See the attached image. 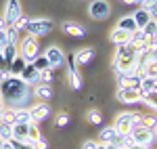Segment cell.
I'll return each mask as SVG.
<instances>
[{"mask_svg": "<svg viewBox=\"0 0 157 149\" xmlns=\"http://www.w3.org/2000/svg\"><path fill=\"white\" fill-rule=\"evenodd\" d=\"M130 139H132L134 145H143V147H149L153 141H155V132L151 128H147L143 124H134L132 130H130Z\"/></svg>", "mask_w": 157, "mask_h": 149, "instance_id": "5", "label": "cell"}, {"mask_svg": "<svg viewBox=\"0 0 157 149\" xmlns=\"http://www.w3.org/2000/svg\"><path fill=\"white\" fill-rule=\"evenodd\" d=\"M143 9H147L149 11V17L153 21H157V0H145L143 2Z\"/></svg>", "mask_w": 157, "mask_h": 149, "instance_id": "28", "label": "cell"}, {"mask_svg": "<svg viewBox=\"0 0 157 149\" xmlns=\"http://www.w3.org/2000/svg\"><path fill=\"white\" fill-rule=\"evenodd\" d=\"M138 124H143V126H147V128H155V124H157V116H140V122Z\"/></svg>", "mask_w": 157, "mask_h": 149, "instance_id": "33", "label": "cell"}, {"mask_svg": "<svg viewBox=\"0 0 157 149\" xmlns=\"http://www.w3.org/2000/svg\"><path fill=\"white\" fill-rule=\"evenodd\" d=\"M52 80V69H40V84H50Z\"/></svg>", "mask_w": 157, "mask_h": 149, "instance_id": "35", "label": "cell"}, {"mask_svg": "<svg viewBox=\"0 0 157 149\" xmlns=\"http://www.w3.org/2000/svg\"><path fill=\"white\" fill-rule=\"evenodd\" d=\"M15 149H34V145H29V143H15Z\"/></svg>", "mask_w": 157, "mask_h": 149, "instance_id": "44", "label": "cell"}, {"mask_svg": "<svg viewBox=\"0 0 157 149\" xmlns=\"http://www.w3.org/2000/svg\"><path fill=\"white\" fill-rule=\"evenodd\" d=\"M34 97H38L40 101H50L52 99V86L50 84H36Z\"/></svg>", "mask_w": 157, "mask_h": 149, "instance_id": "19", "label": "cell"}, {"mask_svg": "<svg viewBox=\"0 0 157 149\" xmlns=\"http://www.w3.org/2000/svg\"><path fill=\"white\" fill-rule=\"evenodd\" d=\"M50 116V105L48 103H36L34 107H29V118H32V122L34 124H40V122H44L46 118Z\"/></svg>", "mask_w": 157, "mask_h": 149, "instance_id": "10", "label": "cell"}, {"mask_svg": "<svg viewBox=\"0 0 157 149\" xmlns=\"http://www.w3.org/2000/svg\"><path fill=\"white\" fill-rule=\"evenodd\" d=\"M15 122L29 124V122H32V118H29V109H27V107H17V109H15Z\"/></svg>", "mask_w": 157, "mask_h": 149, "instance_id": "25", "label": "cell"}, {"mask_svg": "<svg viewBox=\"0 0 157 149\" xmlns=\"http://www.w3.org/2000/svg\"><path fill=\"white\" fill-rule=\"evenodd\" d=\"M0 122H4V124L13 126V124H15V109H13V107L4 109V112H2V116H0Z\"/></svg>", "mask_w": 157, "mask_h": 149, "instance_id": "30", "label": "cell"}, {"mask_svg": "<svg viewBox=\"0 0 157 149\" xmlns=\"http://www.w3.org/2000/svg\"><path fill=\"white\" fill-rule=\"evenodd\" d=\"M6 21H4V17H0V32H4V29H6Z\"/></svg>", "mask_w": 157, "mask_h": 149, "instance_id": "46", "label": "cell"}, {"mask_svg": "<svg viewBox=\"0 0 157 149\" xmlns=\"http://www.w3.org/2000/svg\"><path fill=\"white\" fill-rule=\"evenodd\" d=\"M0 50H2V57H4L6 65H9V63H11L17 55H19V53H17V44H6L4 49H0Z\"/></svg>", "mask_w": 157, "mask_h": 149, "instance_id": "26", "label": "cell"}, {"mask_svg": "<svg viewBox=\"0 0 157 149\" xmlns=\"http://www.w3.org/2000/svg\"><path fill=\"white\" fill-rule=\"evenodd\" d=\"M32 63H34V67H38V69H52V67H50V63H48V59H46L44 55H42V57L38 55Z\"/></svg>", "mask_w": 157, "mask_h": 149, "instance_id": "31", "label": "cell"}, {"mask_svg": "<svg viewBox=\"0 0 157 149\" xmlns=\"http://www.w3.org/2000/svg\"><path fill=\"white\" fill-rule=\"evenodd\" d=\"M124 4H136V0H121Z\"/></svg>", "mask_w": 157, "mask_h": 149, "instance_id": "49", "label": "cell"}, {"mask_svg": "<svg viewBox=\"0 0 157 149\" xmlns=\"http://www.w3.org/2000/svg\"><path fill=\"white\" fill-rule=\"evenodd\" d=\"M0 149H15V141H0Z\"/></svg>", "mask_w": 157, "mask_h": 149, "instance_id": "41", "label": "cell"}, {"mask_svg": "<svg viewBox=\"0 0 157 149\" xmlns=\"http://www.w3.org/2000/svg\"><path fill=\"white\" fill-rule=\"evenodd\" d=\"M9 44V40H6V29L4 32H0V49H4Z\"/></svg>", "mask_w": 157, "mask_h": 149, "instance_id": "42", "label": "cell"}, {"mask_svg": "<svg viewBox=\"0 0 157 149\" xmlns=\"http://www.w3.org/2000/svg\"><path fill=\"white\" fill-rule=\"evenodd\" d=\"M98 141H94V139H88V141H84L82 143V149H98Z\"/></svg>", "mask_w": 157, "mask_h": 149, "instance_id": "37", "label": "cell"}, {"mask_svg": "<svg viewBox=\"0 0 157 149\" xmlns=\"http://www.w3.org/2000/svg\"><path fill=\"white\" fill-rule=\"evenodd\" d=\"M2 67H6V61H4V57H2V50H0V69Z\"/></svg>", "mask_w": 157, "mask_h": 149, "instance_id": "47", "label": "cell"}, {"mask_svg": "<svg viewBox=\"0 0 157 149\" xmlns=\"http://www.w3.org/2000/svg\"><path fill=\"white\" fill-rule=\"evenodd\" d=\"M19 29L15 27V25H6V40H9V44H19Z\"/></svg>", "mask_w": 157, "mask_h": 149, "instance_id": "27", "label": "cell"}, {"mask_svg": "<svg viewBox=\"0 0 157 149\" xmlns=\"http://www.w3.org/2000/svg\"><path fill=\"white\" fill-rule=\"evenodd\" d=\"M101 145H103V143H101ZM103 149H120V147H117L115 143H105V145H103Z\"/></svg>", "mask_w": 157, "mask_h": 149, "instance_id": "45", "label": "cell"}, {"mask_svg": "<svg viewBox=\"0 0 157 149\" xmlns=\"http://www.w3.org/2000/svg\"><path fill=\"white\" fill-rule=\"evenodd\" d=\"M2 112H4V103L0 101V116H2Z\"/></svg>", "mask_w": 157, "mask_h": 149, "instance_id": "50", "label": "cell"}, {"mask_svg": "<svg viewBox=\"0 0 157 149\" xmlns=\"http://www.w3.org/2000/svg\"><path fill=\"white\" fill-rule=\"evenodd\" d=\"M109 13H111V4H109L107 0H92L90 6H88V15H90L92 19H97V21L107 19Z\"/></svg>", "mask_w": 157, "mask_h": 149, "instance_id": "7", "label": "cell"}, {"mask_svg": "<svg viewBox=\"0 0 157 149\" xmlns=\"http://www.w3.org/2000/svg\"><path fill=\"white\" fill-rule=\"evenodd\" d=\"M126 149H149V147H143V145H130V147H126Z\"/></svg>", "mask_w": 157, "mask_h": 149, "instance_id": "48", "label": "cell"}, {"mask_svg": "<svg viewBox=\"0 0 157 149\" xmlns=\"http://www.w3.org/2000/svg\"><path fill=\"white\" fill-rule=\"evenodd\" d=\"M65 61L69 63V67H67L69 84H71V88H73V90H80V88H82V84H84V80H82V74H80V69L75 67V61H73V57L65 59Z\"/></svg>", "mask_w": 157, "mask_h": 149, "instance_id": "11", "label": "cell"}, {"mask_svg": "<svg viewBox=\"0 0 157 149\" xmlns=\"http://www.w3.org/2000/svg\"><path fill=\"white\" fill-rule=\"evenodd\" d=\"M0 101H2V99H0Z\"/></svg>", "mask_w": 157, "mask_h": 149, "instance_id": "53", "label": "cell"}, {"mask_svg": "<svg viewBox=\"0 0 157 149\" xmlns=\"http://www.w3.org/2000/svg\"><path fill=\"white\" fill-rule=\"evenodd\" d=\"M38 50H40V42H38L36 36H27L21 40V57H23L27 63H32L38 57Z\"/></svg>", "mask_w": 157, "mask_h": 149, "instance_id": "6", "label": "cell"}, {"mask_svg": "<svg viewBox=\"0 0 157 149\" xmlns=\"http://www.w3.org/2000/svg\"><path fill=\"white\" fill-rule=\"evenodd\" d=\"M19 78H21L23 82H27L29 86H32V84H40V69H38V67H34V63H27Z\"/></svg>", "mask_w": 157, "mask_h": 149, "instance_id": "13", "label": "cell"}, {"mask_svg": "<svg viewBox=\"0 0 157 149\" xmlns=\"http://www.w3.org/2000/svg\"><path fill=\"white\" fill-rule=\"evenodd\" d=\"M27 128H29V124L15 122V124L11 126V139L15 143H27Z\"/></svg>", "mask_w": 157, "mask_h": 149, "instance_id": "14", "label": "cell"}, {"mask_svg": "<svg viewBox=\"0 0 157 149\" xmlns=\"http://www.w3.org/2000/svg\"><path fill=\"white\" fill-rule=\"evenodd\" d=\"M13 25H15L19 32H21V29H25V25H27V17H23V15H21V17H19V19H17Z\"/></svg>", "mask_w": 157, "mask_h": 149, "instance_id": "38", "label": "cell"}, {"mask_svg": "<svg viewBox=\"0 0 157 149\" xmlns=\"http://www.w3.org/2000/svg\"><path fill=\"white\" fill-rule=\"evenodd\" d=\"M138 53H136V46L126 42V44H120L117 50H115V57H113V72L120 69V72H130V69H138Z\"/></svg>", "mask_w": 157, "mask_h": 149, "instance_id": "2", "label": "cell"}, {"mask_svg": "<svg viewBox=\"0 0 157 149\" xmlns=\"http://www.w3.org/2000/svg\"><path fill=\"white\" fill-rule=\"evenodd\" d=\"M25 65H27V61H25L21 55H17V57L9 63V72H11V76H21V72L25 69Z\"/></svg>", "mask_w": 157, "mask_h": 149, "instance_id": "21", "label": "cell"}, {"mask_svg": "<svg viewBox=\"0 0 157 149\" xmlns=\"http://www.w3.org/2000/svg\"><path fill=\"white\" fill-rule=\"evenodd\" d=\"M32 95H34L32 86L27 82H23L19 76H9L6 80L0 82V99L13 109L25 107L27 101L32 99Z\"/></svg>", "mask_w": 157, "mask_h": 149, "instance_id": "1", "label": "cell"}, {"mask_svg": "<svg viewBox=\"0 0 157 149\" xmlns=\"http://www.w3.org/2000/svg\"><path fill=\"white\" fill-rule=\"evenodd\" d=\"M117 101L126 103V105H134V103H143V92L140 90H134L130 86H120L115 92Z\"/></svg>", "mask_w": 157, "mask_h": 149, "instance_id": "8", "label": "cell"}, {"mask_svg": "<svg viewBox=\"0 0 157 149\" xmlns=\"http://www.w3.org/2000/svg\"><path fill=\"white\" fill-rule=\"evenodd\" d=\"M38 139H42V132H40L38 124L29 122V128H27V143H29V145H34V143H36Z\"/></svg>", "mask_w": 157, "mask_h": 149, "instance_id": "24", "label": "cell"}, {"mask_svg": "<svg viewBox=\"0 0 157 149\" xmlns=\"http://www.w3.org/2000/svg\"><path fill=\"white\" fill-rule=\"evenodd\" d=\"M115 27H120V29H124V32H128V34H132V32H136L138 27H136V23H134L132 15H124V17H120V21H117V25Z\"/></svg>", "mask_w": 157, "mask_h": 149, "instance_id": "22", "label": "cell"}, {"mask_svg": "<svg viewBox=\"0 0 157 149\" xmlns=\"http://www.w3.org/2000/svg\"><path fill=\"white\" fill-rule=\"evenodd\" d=\"M94 59V50L92 49H80L75 50V55H73V61H75V65H88V63Z\"/></svg>", "mask_w": 157, "mask_h": 149, "instance_id": "15", "label": "cell"}, {"mask_svg": "<svg viewBox=\"0 0 157 149\" xmlns=\"http://www.w3.org/2000/svg\"><path fill=\"white\" fill-rule=\"evenodd\" d=\"M86 118H88L90 124H101V122H103V116H101L98 109H88V116H86Z\"/></svg>", "mask_w": 157, "mask_h": 149, "instance_id": "32", "label": "cell"}, {"mask_svg": "<svg viewBox=\"0 0 157 149\" xmlns=\"http://www.w3.org/2000/svg\"><path fill=\"white\" fill-rule=\"evenodd\" d=\"M9 76H11V72H9V67H2V69H0V82H2V80H6Z\"/></svg>", "mask_w": 157, "mask_h": 149, "instance_id": "43", "label": "cell"}, {"mask_svg": "<svg viewBox=\"0 0 157 149\" xmlns=\"http://www.w3.org/2000/svg\"><path fill=\"white\" fill-rule=\"evenodd\" d=\"M155 139H157V137H155Z\"/></svg>", "mask_w": 157, "mask_h": 149, "instance_id": "54", "label": "cell"}, {"mask_svg": "<svg viewBox=\"0 0 157 149\" xmlns=\"http://www.w3.org/2000/svg\"><path fill=\"white\" fill-rule=\"evenodd\" d=\"M149 55H151V61L157 63V42H155V44H151V50H149Z\"/></svg>", "mask_w": 157, "mask_h": 149, "instance_id": "40", "label": "cell"}, {"mask_svg": "<svg viewBox=\"0 0 157 149\" xmlns=\"http://www.w3.org/2000/svg\"><path fill=\"white\" fill-rule=\"evenodd\" d=\"M132 19H134V23H136V27H138V29H143V27H145V25L151 21L149 11H147V9H143V6H140L136 13H132Z\"/></svg>", "mask_w": 157, "mask_h": 149, "instance_id": "20", "label": "cell"}, {"mask_svg": "<svg viewBox=\"0 0 157 149\" xmlns=\"http://www.w3.org/2000/svg\"><path fill=\"white\" fill-rule=\"evenodd\" d=\"M115 139H117V130L113 128V126H105L101 132H98V143H115Z\"/></svg>", "mask_w": 157, "mask_h": 149, "instance_id": "18", "label": "cell"}, {"mask_svg": "<svg viewBox=\"0 0 157 149\" xmlns=\"http://www.w3.org/2000/svg\"><path fill=\"white\" fill-rule=\"evenodd\" d=\"M109 40H111L115 46H120V44L130 42V34H128V32H124V29H120V27H113V29H111V34H109Z\"/></svg>", "mask_w": 157, "mask_h": 149, "instance_id": "17", "label": "cell"}, {"mask_svg": "<svg viewBox=\"0 0 157 149\" xmlns=\"http://www.w3.org/2000/svg\"><path fill=\"white\" fill-rule=\"evenodd\" d=\"M0 141H13L11 139V126L0 122Z\"/></svg>", "mask_w": 157, "mask_h": 149, "instance_id": "34", "label": "cell"}, {"mask_svg": "<svg viewBox=\"0 0 157 149\" xmlns=\"http://www.w3.org/2000/svg\"><path fill=\"white\" fill-rule=\"evenodd\" d=\"M136 2H140V4H143V2H145V0H136Z\"/></svg>", "mask_w": 157, "mask_h": 149, "instance_id": "52", "label": "cell"}, {"mask_svg": "<svg viewBox=\"0 0 157 149\" xmlns=\"http://www.w3.org/2000/svg\"><path fill=\"white\" fill-rule=\"evenodd\" d=\"M23 15V9H21V2L19 0H6V4H4V21L9 25H13L19 17Z\"/></svg>", "mask_w": 157, "mask_h": 149, "instance_id": "9", "label": "cell"}, {"mask_svg": "<svg viewBox=\"0 0 157 149\" xmlns=\"http://www.w3.org/2000/svg\"><path fill=\"white\" fill-rule=\"evenodd\" d=\"M44 57L48 59V63H50V67H52V69L61 67V65L65 63V59H67V57H65V53H63L59 46H48L46 53H44Z\"/></svg>", "mask_w": 157, "mask_h": 149, "instance_id": "12", "label": "cell"}, {"mask_svg": "<svg viewBox=\"0 0 157 149\" xmlns=\"http://www.w3.org/2000/svg\"><path fill=\"white\" fill-rule=\"evenodd\" d=\"M61 29H63L67 36H73V38H82L86 34L84 27L80 23H73V21H63V23H61Z\"/></svg>", "mask_w": 157, "mask_h": 149, "instance_id": "16", "label": "cell"}, {"mask_svg": "<svg viewBox=\"0 0 157 149\" xmlns=\"http://www.w3.org/2000/svg\"><path fill=\"white\" fill-rule=\"evenodd\" d=\"M140 72H143V76H151V78H157V63L147 61L145 65L140 67Z\"/></svg>", "mask_w": 157, "mask_h": 149, "instance_id": "29", "label": "cell"}, {"mask_svg": "<svg viewBox=\"0 0 157 149\" xmlns=\"http://www.w3.org/2000/svg\"><path fill=\"white\" fill-rule=\"evenodd\" d=\"M55 122H57V126H67L69 124V116L65 112H61V113H57V120Z\"/></svg>", "mask_w": 157, "mask_h": 149, "instance_id": "36", "label": "cell"}, {"mask_svg": "<svg viewBox=\"0 0 157 149\" xmlns=\"http://www.w3.org/2000/svg\"><path fill=\"white\" fill-rule=\"evenodd\" d=\"M140 90H143V95L145 92H157V78L143 76L140 78Z\"/></svg>", "mask_w": 157, "mask_h": 149, "instance_id": "23", "label": "cell"}, {"mask_svg": "<svg viewBox=\"0 0 157 149\" xmlns=\"http://www.w3.org/2000/svg\"><path fill=\"white\" fill-rule=\"evenodd\" d=\"M153 132H155V137H157V124H155V128H153Z\"/></svg>", "mask_w": 157, "mask_h": 149, "instance_id": "51", "label": "cell"}, {"mask_svg": "<svg viewBox=\"0 0 157 149\" xmlns=\"http://www.w3.org/2000/svg\"><path fill=\"white\" fill-rule=\"evenodd\" d=\"M52 27H55V23L50 21L48 17H34V19H27V25H25L27 34H29V36H36V38L50 34Z\"/></svg>", "mask_w": 157, "mask_h": 149, "instance_id": "4", "label": "cell"}, {"mask_svg": "<svg viewBox=\"0 0 157 149\" xmlns=\"http://www.w3.org/2000/svg\"><path fill=\"white\" fill-rule=\"evenodd\" d=\"M140 122V113L136 112H124L115 116V122H113V128L117 130V135H130L134 124Z\"/></svg>", "mask_w": 157, "mask_h": 149, "instance_id": "3", "label": "cell"}, {"mask_svg": "<svg viewBox=\"0 0 157 149\" xmlns=\"http://www.w3.org/2000/svg\"><path fill=\"white\" fill-rule=\"evenodd\" d=\"M34 149H48V143L44 139H38L36 143H34Z\"/></svg>", "mask_w": 157, "mask_h": 149, "instance_id": "39", "label": "cell"}]
</instances>
